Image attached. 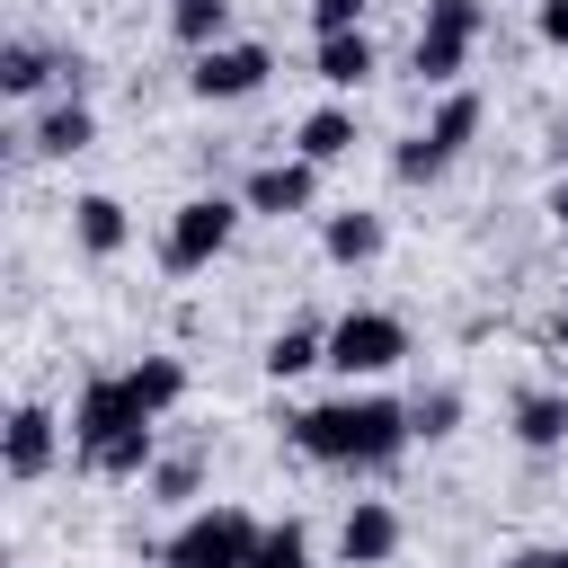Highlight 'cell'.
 <instances>
[{
    "mask_svg": "<svg viewBox=\"0 0 568 568\" xmlns=\"http://www.w3.org/2000/svg\"><path fill=\"white\" fill-rule=\"evenodd\" d=\"M248 568H311V524H302V515L266 524V532H257V550H248Z\"/></svg>",
    "mask_w": 568,
    "mask_h": 568,
    "instance_id": "obj_22",
    "label": "cell"
},
{
    "mask_svg": "<svg viewBox=\"0 0 568 568\" xmlns=\"http://www.w3.org/2000/svg\"><path fill=\"white\" fill-rule=\"evenodd\" d=\"M62 435H71V426H62L44 399H18V408H9V426H0V470H9L18 488H36V479L62 462Z\"/></svg>",
    "mask_w": 568,
    "mask_h": 568,
    "instance_id": "obj_10",
    "label": "cell"
},
{
    "mask_svg": "<svg viewBox=\"0 0 568 568\" xmlns=\"http://www.w3.org/2000/svg\"><path fill=\"white\" fill-rule=\"evenodd\" d=\"M364 27V0H311V36H346Z\"/></svg>",
    "mask_w": 568,
    "mask_h": 568,
    "instance_id": "obj_25",
    "label": "cell"
},
{
    "mask_svg": "<svg viewBox=\"0 0 568 568\" xmlns=\"http://www.w3.org/2000/svg\"><path fill=\"white\" fill-rule=\"evenodd\" d=\"M382 240H390V231H382L373 204H337V213H320V257H328V266H373Z\"/></svg>",
    "mask_w": 568,
    "mask_h": 568,
    "instance_id": "obj_13",
    "label": "cell"
},
{
    "mask_svg": "<svg viewBox=\"0 0 568 568\" xmlns=\"http://www.w3.org/2000/svg\"><path fill=\"white\" fill-rule=\"evenodd\" d=\"M408 426H417V444H444L453 426H462V390L444 382V390H417L408 399Z\"/></svg>",
    "mask_w": 568,
    "mask_h": 568,
    "instance_id": "obj_23",
    "label": "cell"
},
{
    "mask_svg": "<svg viewBox=\"0 0 568 568\" xmlns=\"http://www.w3.org/2000/svg\"><path fill=\"white\" fill-rule=\"evenodd\" d=\"M240 204H248L257 222H293V213H320V169H311L302 151H284V160H257V169L240 178Z\"/></svg>",
    "mask_w": 568,
    "mask_h": 568,
    "instance_id": "obj_9",
    "label": "cell"
},
{
    "mask_svg": "<svg viewBox=\"0 0 568 568\" xmlns=\"http://www.w3.org/2000/svg\"><path fill=\"white\" fill-rule=\"evenodd\" d=\"M399 541H408V524H399L390 497H355L346 524H337V559H346V568H390Z\"/></svg>",
    "mask_w": 568,
    "mask_h": 568,
    "instance_id": "obj_11",
    "label": "cell"
},
{
    "mask_svg": "<svg viewBox=\"0 0 568 568\" xmlns=\"http://www.w3.org/2000/svg\"><path fill=\"white\" fill-rule=\"evenodd\" d=\"M240 222H248L240 195H186V204L169 213V231H160V266H169V275H204V266L240 240Z\"/></svg>",
    "mask_w": 568,
    "mask_h": 568,
    "instance_id": "obj_4",
    "label": "cell"
},
{
    "mask_svg": "<svg viewBox=\"0 0 568 568\" xmlns=\"http://www.w3.org/2000/svg\"><path fill=\"white\" fill-rule=\"evenodd\" d=\"M275 382H302L311 364H328V328H311V320H293V328H275L266 337V355H257Z\"/></svg>",
    "mask_w": 568,
    "mask_h": 568,
    "instance_id": "obj_19",
    "label": "cell"
},
{
    "mask_svg": "<svg viewBox=\"0 0 568 568\" xmlns=\"http://www.w3.org/2000/svg\"><path fill=\"white\" fill-rule=\"evenodd\" d=\"M284 426H293V444H302L320 470H390V462L417 444L408 408H399L390 390H373V382H346L337 399H311V408L284 417Z\"/></svg>",
    "mask_w": 568,
    "mask_h": 568,
    "instance_id": "obj_1",
    "label": "cell"
},
{
    "mask_svg": "<svg viewBox=\"0 0 568 568\" xmlns=\"http://www.w3.org/2000/svg\"><path fill=\"white\" fill-rule=\"evenodd\" d=\"M515 444L524 453H559L568 444V390H524L515 399Z\"/></svg>",
    "mask_w": 568,
    "mask_h": 568,
    "instance_id": "obj_18",
    "label": "cell"
},
{
    "mask_svg": "<svg viewBox=\"0 0 568 568\" xmlns=\"http://www.w3.org/2000/svg\"><path fill=\"white\" fill-rule=\"evenodd\" d=\"M470 133H479V98H470V89H444V106L426 115V133H408V142L390 151V178H399V186H435V178L470 151Z\"/></svg>",
    "mask_w": 568,
    "mask_h": 568,
    "instance_id": "obj_6",
    "label": "cell"
},
{
    "mask_svg": "<svg viewBox=\"0 0 568 568\" xmlns=\"http://www.w3.org/2000/svg\"><path fill=\"white\" fill-rule=\"evenodd\" d=\"M89 142H98V106H89L80 89H62V98L27 124V151H36V160H80Z\"/></svg>",
    "mask_w": 568,
    "mask_h": 568,
    "instance_id": "obj_12",
    "label": "cell"
},
{
    "mask_svg": "<svg viewBox=\"0 0 568 568\" xmlns=\"http://www.w3.org/2000/svg\"><path fill=\"white\" fill-rule=\"evenodd\" d=\"M275 80V53L257 44V36H222V44H204L195 62H186V89L204 98V106H240V98H257Z\"/></svg>",
    "mask_w": 568,
    "mask_h": 568,
    "instance_id": "obj_8",
    "label": "cell"
},
{
    "mask_svg": "<svg viewBox=\"0 0 568 568\" xmlns=\"http://www.w3.org/2000/svg\"><path fill=\"white\" fill-rule=\"evenodd\" d=\"M151 408L133 399V382L124 373H89L80 382V399H71V462L80 470H98V479H151Z\"/></svg>",
    "mask_w": 568,
    "mask_h": 568,
    "instance_id": "obj_2",
    "label": "cell"
},
{
    "mask_svg": "<svg viewBox=\"0 0 568 568\" xmlns=\"http://www.w3.org/2000/svg\"><path fill=\"white\" fill-rule=\"evenodd\" d=\"M408 364V320L399 311H337L328 320V373L337 382H382Z\"/></svg>",
    "mask_w": 568,
    "mask_h": 568,
    "instance_id": "obj_5",
    "label": "cell"
},
{
    "mask_svg": "<svg viewBox=\"0 0 568 568\" xmlns=\"http://www.w3.org/2000/svg\"><path fill=\"white\" fill-rule=\"evenodd\" d=\"M124 382H133V399H142L151 417H169V408L186 399V364H178V355H142V364H124Z\"/></svg>",
    "mask_w": 568,
    "mask_h": 568,
    "instance_id": "obj_20",
    "label": "cell"
},
{
    "mask_svg": "<svg viewBox=\"0 0 568 568\" xmlns=\"http://www.w3.org/2000/svg\"><path fill=\"white\" fill-rule=\"evenodd\" d=\"M532 36H541L550 53H568V0H532Z\"/></svg>",
    "mask_w": 568,
    "mask_h": 568,
    "instance_id": "obj_26",
    "label": "cell"
},
{
    "mask_svg": "<svg viewBox=\"0 0 568 568\" xmlns=\"http://www.w3.org/2000/svg\"><path fill=\"white\" fill-rule=\"evenodd\" d=\"M479 27H488V9H479V0H426V18H417V53H408V62H417V80H426V89H462Z\"/></svg>",
    "mask_w": 568,
    "mask_h": 568,
    "instance_id": "obj_7",
    "label": "cell"
},
{
    "mask_svg": "<svg viewBox=\"0 0 568 568\" xmlns=\"http://www.w3.org/2000/svg\"><path fill=\"white\" fill-rule=\"evenodd\" d=\"M541 213H550V222H559V231H568V169H559V178H550V195H541Z\"/></svg>",
    "mask_w": 568,
    "mask_h": 568,
    "instance_id": "obj_28",
    "label": "cell"
},
{
    "mask_svg": "<svg viewBox=\"0 0 568 568\" xmlns=\"http://www.w3.org/2000/svg\"><path fill=\"white\" fill-rule=\"evenodd\" d=\"M195 488H204V462H195V453H178V462H151V479H142V497H151V506H186Z\"/></svg>",
    "mask_w": 568,
    "mask_h": 568,
    "instance_id": "obj_24",
    "label": "cell"
},
{
    "mask_svg": "<svg viewBox=\"0 0 568 568\" xmlns=\"http://www.w3.org/2000/svg\"><path fill=\"white\" fill-rule=\"evenodd\" d=\"M151 568H169V559H151Z\"/></svg>",
    "mask_w": 568,
    "mask_h": 568,
    "instance_id": "obj_30",
    "label": "cell"
},
{
    "mask_svg": "<svg viewBox=\"0 0 568 568\" xmlns=\"http://www.w3.org/2000/svg\"><path fill=\"white\" fill-rule=\"evenodd\" d=\"M71 240H80V257H115V248L133 240V213H124V195H106V186L71 195Z\"/></svg>",
    "mask_w": 568,
    "mask_h": 568,
    "instance_id": "obj_14",
    "label": "cell"
},
{
    "mask_svg": "<svg viewBox=\"0 0 568 568\" xmlns=\"http://www.w3.org/2000/svg\"><path fill=\"white\" fill-rule=\"evenodd\" d=\"M373 62H382V53H373V36H364V27H346V36H320V44H311L320 89H337V98H346V89H364V80H373Z\"/></svg>",
    "mask_w": 568,
    "mask_h": 568,
    "instance_id": "obj_15",
    "label": "cell"
},
{
    "mask_svg": "<svg viewBox=\"0 0 568 568\" xmlns=\"http://www.w3.org/2000/svg\"><path fill=\"white\" fill-rule=\"evenodd\" d=\"M257 515L248 506H231V497H213V506H195L169 541H160V559L169 568H248V550H257Z\"/></svg>",
    "mask_w": 568,
    "mask_h": 568,
    "instance_id": "obj_3",
    "label": "cell"
},
{
    "mask_svg": "<svg viewBox=\"0 0 568 568\" xmlns=\"http://www.w3.org/2000/svg\"><path fill=\"white\" fill-rule=\"evenodd\" d=\"M62 80V53H44L36 36H9L0 44V98H36V89H53Z\"/></svg>",
    "mask_w": 568,
    "mask_h": 568,
    "instance_id": "obj_17",
    "label": "cell"
},
{
    "mask_svg": "<svg viewBox=\"0 0 568 568\" xmlns=\"http://www.w3.org/2000/svg\"><path fill=\"white\" fill-rule=\"evenodd\" d=\"M293 151H302L311 169H337V160L355 151V106H346V98H328V106H311V115L293 124Z\"/></svg>",
    "mask_w": 568,
    "mask_h": 568,
    "instance_id": "obj_16",
    "label": "cell"
},
{
    "mask_svg": "<svg viewBox=\"0 0 568 568\" xmlns=\"http://www.w3.org/2000/svg\"><path fill=\"white\" fill-rule=\"evenodd\" d=\"M169 36H178L186 53L222 44V36H231V0H169Z\"/></svg>",
    "mask_w": 568,
    "mask_h": 568,
    "instance_id": "obj_21",
    "label": "cell"
},
{
    "mask_svg": "<svg viewBox=\"0 0 568 568\" xmlns=\"http://www.w3.org/2000/svg\"><path fill=\"white\" fill-rule=\"evenodd\" d=\"M550 355H568V302L550 311Z\"/></svg>",
    "mask_w": 568,
    "mask_h": 568,
    "instance_id": "obj_29",
    "label": "cell"
},
{
    "mask_svg": "<svg viewBox=\"0 0 568 568\" xmlns=\"http://www.w3.org/2000/svg\"><path fill=\"white\" fill-rule=\"evenodd\" d=\"M506 568H568V541H532V550H515Z\"/></svg>",
    "mask_w": 568,
    "mask_h": 568,
    "instance_id": "obj_27",
    "label": "cell"
}]
</instances>
